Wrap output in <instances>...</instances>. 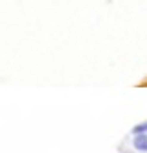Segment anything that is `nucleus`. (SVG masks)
<instances>
[{"label": "nucleus", "mask_w": 147, "mask_h": 153, "mask_svg": "<svg viewBox=\"0 0 147 153\" xmlns=\"http://www.w3.org/2000/svg\"><path fill=\"white\" fill-rule=\"evenodd\" d=\"M133 146L136 151L140 153H147V133H140V135H135L133 139Z\"/></svg>", "instance_id": "obj_1"}, {"label": "nucleus", "mask_w": 147, "mask_h": 153, "mask_svg": "<svg viewBox=\"0 0 147 153\" xmlns=\"http://www.w3.org/2000/svg\"><path fill=\"white\" fill-rule=\"evenodd\" d=\"M140 133H147V120L145 122H140L133 128V135H140Z\"/></svg>", "instance_id": "obj_2"}]
</instances>
